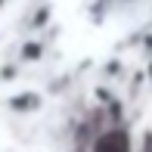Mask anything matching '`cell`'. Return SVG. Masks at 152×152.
I'll list each match as a JSON object with an SVG mask.
<instances>
[{
  "label": "cell",
  "instance_id": "cell-1",
  "mask_svg": "<svg viewBox=\"0 0 152 152\" xmlns=\"http://www.w3.org/2000/svg\"><path fill=\"white\" fill-rule=\"evenodd\" d=\"M93 152H130V140L124 130H109L93 143Z\"/></svg>",
  "mask_w": 152,
  "mask_h": 152
},
{
  "label": "cell",
  "instance_id": "cell-2",
  "mask_svg": "<svg viewBox=\"0 0 152 152\" xmlns=\"http://www.w3.org/2000/svg\"><path fill=\"white\" fill-rule=\"evenodd\" d=\"M37 106H40V99L34 93H22V96H12V99H10V109H12V112H34Z\"/></svg>",
  "mask_w": 152,
  "mask_h": 152
}]
</instances>
